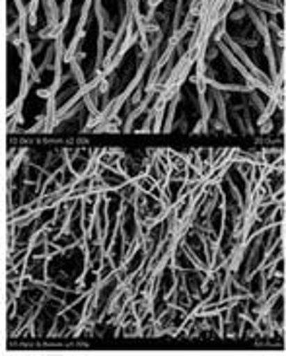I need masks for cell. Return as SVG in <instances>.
<instances>
[{
    "mask_svg": "<svg viewBox=\"0 0 286 356\" xmlns=\"http://www.w3.org/2000/svg\"><path fill=\"white\" fill-rule=\"evenodd\" d=\"M8 148L10 343L286 347V143Z\"/></svg>",
    "mask_w": 286,
    "mask_h": 356,
    "instance_id": "1",
    "label": "cell"
}]
</instances>
